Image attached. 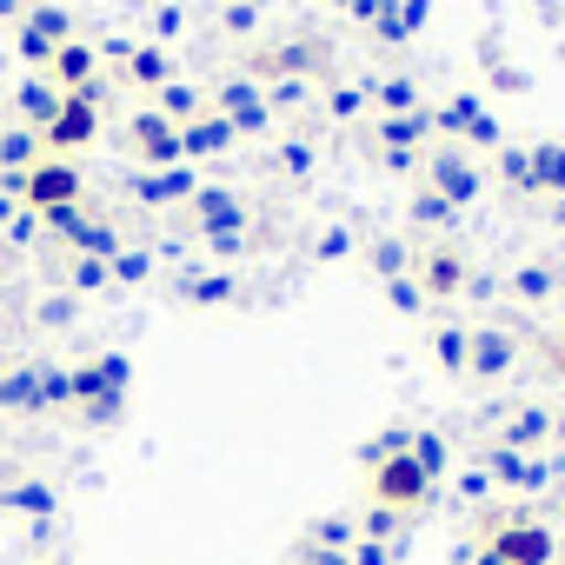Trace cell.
Listing matches in <instances>:
<instances>
[{
	"mask_svg": "<svg viewBox=\"0 0 565 565\" xmlns=\"http://www.w3.org/2000/svg\"><path fill=\"white\" fill-rule=\"evenodd\" d=\"M127 380H134V360H127V353H87V360L74 366V413H81L94 433H107V426L127 413Z\"/></svg>",
	"mask_w": 565,
	"mask_h": 565,
	"instance_id": "6da1fadb",
	"label": "cell"
},
{
	"mask_svg": "<svg viewBox=\"0 0 565 565\" xmlns=\"http://www.w3.org/2000/svg\"><path fill=\"white\" fill-rule=\"evenodd\" d=\"M366 499H373V512H419L426 499H433V479L413 466V452L399 446V452H366Z\"/></svg>",
	"mask_w": 565,
	"mask_h": 565,
	"instance_id": "7a4b0ae2",
	"label": "cell"
},
{
	"mask_svg": "<svg viewBox=\"0 0 565 565\" xmlns=\"http://www.w3.org/2000/svg\"><path fill=\"white\" fill-rule=\"evenodd\" d=\"M419 186L439 193L452 213H466V206H479V193H486V167H479L466 147H426V160H419Z\"/></svg>",
	"mask_w": 565,
	"mask_h": 565,
	"instance_id": "3957f363",
	"label": "cell"
},
{
	"mask_svg": "<svg viewBox=\"0 0 565 565\" xmlns=\"http://www.w3.org/2000/svg\"><path fill=\"white\" fill-rule=\"evenodd\" d=\"M486 552H492L499 565H558V539H552V525L532 519V512H499L492 532H486Z\"/></svg>",
	"mask_w": 565,
	"mask_h": 565,
	"instance_id": "277c9868",
	"label": "cell"
},
{
	"mask_svg": "<svg viewBox=\"0 0 565 565\" xmlns=\"http://www.w3.org/2000/svg\"><path fill=\"white\" fill-rule=\"evenodd\" d=\"M413 287L426 294V307H446V300H459V294L472 287V259H466L452 239H426V246L413 253Z\"/></svg>",
	"mask_w": 565,
	"mask_h": 565,
	"instance_id": "5b68a950",
	"label": "cell"
},
{
	"mask_svg": "<svg viewBox=\"0 0 565 565\" xmlns=\"http://www.w3.org/2000/svg\"><path fill=\"white\" fill-rule=\"evenodd\" d=\"M94 134H100V87L67 94L61 114L41 127V147H47V160H67V153H81V147H94Z\"/></svg>",
	"mask_w": 565,
	"mask_h": 565,
	"instance_id": "8992f818",
	"label": "cell"
},
{
	"mask_svg": "<svg viewBox=\"0 0 565 565\" xmlns=\"http://www.w3.org/2000/svg\"><path fill=\"white\" fill-rule=\"evenodd\" d=\"M28 213H61V206H87V180L74 160H41L34 173H21V193H14Z\"/></svg>",
	"mask_w": 565,
	"mask_h": 565,
	"instance_id": "52a82bcc",
	"label": "cell"
},
{
	"mask_svg": "<svg viewBox=\"0 0 565 565\" xmlns=\"http://www.w3.org/2000/svg\"><path fill=\"white\" fill-rule=\"evenodd\" d=\"M206 107H213L239 140H253V134H266V127H273L266 94H259V81H246V74H220V81H213V94H206Z\"/></svg>",
	"mask_w": 565,
	"mask_h": 565,
	"instance_id": "ba28073f",
	"label": "cell"
},
{
	"mask_svg": "<svg viewBox=\"0 0 565 565\" xmlns=\"http://www.w3.org/2000/svg\"><path fill=\"white\" fill-rule=\"evenodd\" d=\"M127 153L140 160V173H167V167H180L186 153H180V127L173 120H160L153 107H140L134 120H127Z\"/></svg>",
	"mask_w": 565,
	"mask_h": 565,
	"instance_id": "9c48e42d",
	"label": "cell"
},
{
	"mask_svg": "<svg viewBox=\"0 0 565 565\" xmlns=\"http://www.w3.org/2000/svg\"><path fill=\"white\" fill-rule=\"evenodd\" d=\"M519 366V333L499 320L466 327V380H505Z\"/></svg>",
	"mask_w": 565,
	"mask_h": 565,
	"instance_id": "30bf717a",
	"label": "cell"
},
{
	"mask_svg": "<svg viewBox=\"0 0 565 565\" xmlns=\"http://www.w3.org/2000/svg\"><path fill=\"white\" fill-rule=\"evenodd\" d=\"M479 479H499V486H512V492H545V486H552V459H545V452L486 446V452H479Z\"/></svg>",
	"mask_w": 565,
	"mask_h": 565,
	"instance_id": "8fae6325",
	"label": "cell"
},
{
	"mask_svg": "<svg viewBox=\"0 0 565 565\" xmlns=\"http://www.w3.org/2000/svg\"><path fill=\"white\" fill-rule=\"evenodd\" d=\"M41 81H47V87H54V94H87V87H94V81H100V47H94V41H81V34H74V41H67V47H54V61H47V67H41Z\"/></svg>",
	"mask_w": 565,
	"mask_h": 565,
	"instance_id": "7c38bea8",
	"label": "cell"
},
{
	"mask_svg": "<svg viewBox=\"0 0 565 565\" xmlns=\"http://www.w3.org/2000/svg\"><path fill=\"white\" fill-rule=\"evenodd\" d=\"M114 74H120L127 87H140L147 100H153L167 81H180V74H173V54H167L160 41H127V54H120V67H114Z\"/></svg>",
	"mask_w": 565,
	"mask_h": 565,
	"instance_id": "4fadbf2b",
	"label": "cell"
},
{
	"mask_svg": "<svg viewBox=\"0 0 565 565\" xmlns=\"http://www.w3.org/2000/svg\"><path fill=\"white\" fill-rule=\"evenodd\" d=\"M186 213H193L200 239H220V233H246V200H239L233 186H200Z\"/></svg>",
	"mask_w": 565,
	"mask_h": 565,
	"instance_id": "5bb4252c",
	"label": "cell"
},
{
	"mask_svg": "<svg viewBox=\"0 0 565 565\" xmlns=\"http://www.w3.org/2000/svg\"><path fill=\"white\" fill-rule=\"evenodd\" d=\"M200 186H206V180L180 160V167H167V173H140V180H134V200H140L147 213H160V206H193Z\"/></svg>",
	"mask_w": 565,
	"mask_h": 565,
	"instance_id": "9a60e30c",
	"label": "cell"
},
{
	"mask_svg": "<svg viewBox=\"0 0 565 565\" xmlns=\"http://www.w3.org/2000/svg\"><path fill=\"white\" fill-rule=\"evenodd\" d=\"M180 300L186 307H239L246 287H239V273H226V266H193V273H180Z\"/></svg>",
	"mask_w": 565,
	"mask_h": 565,
	"instance_id": "2e32d148",
	"label": "cell"
},
{
	"mask_svg": "<svg viewBox=\"0 0 565 565\" xmlns=\"http://www.w3.org/2000/svg\"><path fill=\"white\" fill-rule=\"evenodd\" d=\"M366 107H373V120H406L426 100H419V81L413 74H380V81H366Z\"/></svg>",
	"mask_w": 565,
	"mask_h": 565,
	"instance_id": "e0dca14e",
	"label": "cell"
},
{
	"mask_svg": "<svg viewBox=\"0 0 565 565\" xmlns=\"http://www.w3.org/2000/svg\"><path fill=\"white\" fill-rule=\"evenodd\" d=\"M552 439V406H512L505 419H499V439L492 446H505V452H539Z\"/></svg>",
	"mask_w": 565,
	"mask_h": 565,
	"instance_id": "ac0fdd59",
	"label": "cell"
},
{
	"mask_svg": "<svg viewBox=\"0 0 565 565\" xmlns=\"http://www.w3.org/2000/svg\"><path fill=\"white\" fill-rule=\"evenodd\" d=\"M525 193H539V200H565V140H539V147H525Z\"/></svg>",
	"mask_w": 565,
	"mask_h": 565,
	"instance_id": "d6986e66",
	"label": "cell"
},
{
	"mask_svg": "<svg viewBox=\"0 0 565 565\" xmlns=\"http://www.w3.org/2000/svg\"><path fill=\"white\" fill-rule=\"evenodd\" d=\"M233 140H239V134H233L213 107H206V114H193V120L180 127V153H186V167H193V160H220Z\"/></svg>",
	"mask_w": 565,
	"mask_h": 565,
	"instance_id": "ffe728a7",
	"label": "cell"
},
{
	"mask_svg": "<svg viewBox=\"0 0 565 565\" xmlns=\"http://www.w3.org/2000/svg\"><path fill=\"white\" fill-rule=\"evenodd\" d=\"M0 413H41V360L0 366Z\"/></svg>",
	"mask_w": 565,
	"mask_h": 565,
	"instance_id": "44dd1931",
	"label": "cell"
},
{
	"mask_svg": "<svg viewBox=\"0 0 565 565\" xmlns=\"http://www.w3.org/2000/svg\"><path fill=\"white\" fill-rule=\"evenodd\" d=\"M505 287H512V300L519 307H545V300H558V287H565V273L552 266V259H525L512 279H505Z\"/></svg>",
	"mask_w": 565,
	"mask_h": 565,
	"instance_id": "7402d4cb",
	"label": "cell"
},
{
	"mask_svg": "<svg viewBox=\"0 0 565 565\" xmlns=\"http://www.w3.org/2000/svg\"><path fill=\"white\" fill-rule=\"evenodd\" d=\"M413 253H419V246H413L406 233H373V239H366V266H373L380 287H386V279H406V273H413Z\"/></svg>",
	"mask_w": 565,
	"mask_h": 565,
	"instance_id": "603a6c76",
	"label": "cell"
},
{
	"mask_svg": "<svg viewBox=\"0 0 565 565\" xmlns=\"http://www.w3.org/2000/svg\"><path fill=\"white\" fill-rule=\"evenodd\" d=\"M47 160V147H41V134L34 127H0V167H8V180H21V173H34Z\"/></svg>",
	"mask_w": 565,
	"mask_h": 565,
	"instance_id": "cb8c5ba5",
	"label": "cell"
},
{
	"mask_svg": "<svg viewBox=\"0 0 565 565\" xmlns=\"http://www.w3.org/2000/svg\"><path fill=\"white\" fill-rule=\"evenodd\" d=\"M0 512L47 519V512H54V486H47V479H34V472H14L8 486H0Z\"/></svg>",
	"mask_w": 565,
	"mask_h": 565,
	"instance_id": "d4e9b609",
	"label": "cell"
},
{
	"mask_svg": "<svg viewBox=\"0 0 565 565\" xmlns=\"http://www.w3.org/2000/svg\"><path fill=\"white\" fill-rule=\"evenodd\" d=\"M61 100H67V94H54L41 74H28V81L14 87V114H21V127H34V134H41V127L61 114Z\"/></svg>",
	"mask_w": 565,
	"mask_h": 565,
	"instance_id": "484cf974",
	"label": "cell"
},
{
	"mask_svg": "<svg viewBox=\"0 0 565 565\" xmlns=\"http://www.w3.org/2000/svg\"><path fill=\"white\" fill-rule=\"evenodd\" d=\"M21 28H28L34 41H47V47H67V41H74V14L61 8V0H34V8L21 14Z\"/></svg>",
	"mask_w": 565,
	"mask_h": 565,
	"instance_id": "4316f807",
	"label": "cell"
},
{
	"mask_svg": "<svg viewBox=\"0 0 565 565\" xmlns=\"http://www.w3.org/2000/svg\"><path fill=\"white\" fill-rule=\"evenodd\" d=\"M147 107H153L160 120H173V127H186L193 114H206V94H200L193 81H167V87H160V94H153Z\"/></svg>",
	"mask_w": 565,
	"mask_h": 565,
	"instance_id": "83f0119b",
	"label": "cell"
},
{
	"mask_svg": "<svg viewBox=\"0 0 565 565\" xmlns=\"http://www.w3.org/2000/svg\"><path fill=\"white\" fill-rule=\"evenodd\" d=\"M320 107H327V120H333V127H353V120H366V114H373L360 81H327V87H320Z\"/></svg>",
	"mask_w": 565,
	"mask_h": 565,
	"instance_id": "f1b7e54d",
	"label": "cell"
},
{
	"mask_svg": "<svg viewBox=\"0 0 565 565\" xmlns=\"http://www.w3.org/2000/svg\"><path fill=\"white\" fill-rule=\"evenodd\" d=\"M61 287H67V300L114 294V273H107V259H67V266H61Z\"/></svg>",
	"mask_w": 565,
	"mask_h": 565,
	"instance_id": "f546056e",
	"label": "cell"
},
{
	"mask_svg": "<svg viewBox=\"0 0 565 565\" xmlns=\"http://www.w3.org/2000/svg\"><path fill=\"white\" fill-rule=\"evenodd\" d=\"M406 452H413V466H419L433 486H439V479H446V466H452V446H446V433H433V426H426V433H413V439H406Z\"/></svg>",
	"mask_w": 565,
	"mask_h": 565,
	"instance_id": "4dcf8cb0",
	"label": "cell"
},
{
	"mask_svg": "<svg viewBox=\"0 0 565 565\" xmlns=\"http://www.w3.org/2000/svg\"><path fill=\"white\" fill-rule=\"evenodd\" d=\"M259 94H266V114H273V120H287V114H300L320 87H313V81H266Z\"/></svg>",
	"mask_w": 565,
	"mask_h": 565,
	"instance_id": "1f68e13d",
	"label": "cell"
},
{
	"mask_svg": "<svg viewBox=\"0 0 565 565\" xmlns=\"http://www.w3.org/2000/svg\"><path fill=\"white\" fill-rule=\"evenodd\" d=\"M406 213H413V226H419V233H433V239H439V233H446V226L459 220V213H452V206H446L439 193H426V186H413V200H406Z\"/></svg>",
	"mask_w": 565,
	"mask_h": 565,
	"instance_id": "d6a6232c",
	"label": "cell"
},
{
	"mask_svg": "<svg viewBox=\"0 0 565 565\" xmlns=\"http://www.w3.org/2000/svg\"><path fill=\"white\" fill-rule=\"evenodd\" d=\"M47 406H54V413H61V406L74 413V366L41 360V413H47Z\"/></svg>",
	"mask_w": 565,
	"mask_h": 565,
	"instance_id": "836d02e7",
	"label": "cell"
},
{
	"mask_svg": "<svg viewBox=\"0 0 565 565\" xmlns=\"http://www.w3.org/2000/svg\"><path fill=\"white\" fill-rule=\"evenodd\" d=\"M107 273H114V287H140V279H153V253L147 246H120L107 259Z\"/></svg>",
	"mask_w": 565,
	"mask_h": 565,
	"instance_id": "e575fe53",
	"label": "cell"
},
{
	"mask_svg": "<svg viewBox=\"0 0 565 565\" xmlns=\"http://www.w3.org/2000/svg\"><path fill=\"white\" fill-rule=\"evenodd\" d=\"M433 353H439V366L452 373V380H466V327H433Z\"/></svg>",
	"mask_w": 565,
	"mask_h": 565,
	"instance_id": "d590c367",
	"label": "cell"
},
{
	"mask_svg": "<svg viewBox=\"0 0 565 565\" xmlns=\"http://www.w3.org/2000/svg\"><path fill=\"white\" fill-rule=\"evenodd\" d=\"M273 167H279V180H307V173H313V140H287V147H273Z\"/></svg>",
	"mask_w": 565,
	"mask_h": 565,
	"instance_id": "8d00e7d4",
	"label": "cell"
},
{
	"mask_svg": "<svg viewBox=\"0 0 565 565\" xmlns=\"http://www.w3.org/2000/svg\"><path fill=\"white\" fill-rule=\"evenodd\" d=\"M492 173L512 180V186L525 193V147H499V153H492Z\"/></svg>",
	"mask_w": 565,
	"mask_h": 565,
	"instance_id": "74e56055",
	"label": "cell"
},
{
	"mask_svg": "<svg viewBox=\"0 0 565 565\" xmlns=\"http://www.w3.org/2000/svg\"><path fill=\"white\" fill-rule=\"evenodd\" d=\"M386 300H393L399 313H426V294L413 287V273H406V279H386Z\"/></svg>",
	"mask_w": 565,
	"mask_h": 565,
	"instance_id": "f35d334b",
	"label": "cell"
},
{
	"mask_svg": "<svg viewBox=\"0 0 565 565\" xmlns=\"http://www.w3.org/2000/svg\"><path fill=\"white\" fill-rule=\"evenodd\" d=\"M347 253H353V233H347V226H327V233L313 239V259H347Z\"/></svg>",
	"mask_w": 565,
	"mask_h": 565,
	"instance_id": "ab89813d",
	"label": "cell"
},
{
	"mask_svg": "<svg viewBox=\"0 0 565 565\" xmlns=\"http://www.w3.org/2000/svg\"><path fill=\"white\" fill-rule=\"evenodd\" d=\"M220 28H226V34H253V28H259V8H253V0H233V8L220 14Z\"/></svg>",
	"mask_w": 565,
	"mask_h": 565,
	"instance_id": "60d3db41",
	"label": "cell"
},
{
	"mask_svg": "<svg viewBox=\"0 0 565 565\" xmlns=\"http://www.w3.org/2000/svg\"><path fill=\"white\" fill-rule=\"evenodd\" d=\"M327 8H333V14H347V21H360V28H373L386 0H327Z\"/></svg>",
	"mask_w": 565,
	"mask_h": 565,
	"instance_id": "b9f144b4",
	"label": "cell"
},
{
	"mask_svg": "<svg viewBox=\"0 0 565 565\" xmlns=\"http://www.w3.org/2000/svg\"><path fill=\"white\" fill-rule=\"evenodd\" d=\"M67 320H74V300H67V294L41 300V327H67Z\"/></svg>",
	"mask_w": 565,
	"mask_h": 565,
	"instance_id": "7bdbcfd3",
	"label": "cell"
},
{
	"mask_svg": "<svg viewBox=\"0 0 565 565\" xmlns=\"http://www.w3.org/2000/svg\"><path fill=\"white\" fill-rule=\"evenodd\" d=\"M393 8H399L406 34H419V28H426V14H433V0H393Z\"/></svg>",
	"mask_w": 565,
	"mask_h": 565,
	"instance_id": "ee69618b",
	"label": "cell"
},
{
	"mask_svg": "<svg viewBox=\"0 0 565 565\" xmlns=\"http://www.w3.org/2000/svg\"><path fill=\"white\" fill-rule=\"evenodd\" d=\"M246 239H253V233H220V239H206V246H213V259H239Z\"/></svg>",
	"mask_w": 565,
	"mask_h": 565,
	"instance_id": "f6af8a7d",
	"label": "cell"
},
{
	"mask_svg": "<svg viewBox=\"0 0 565 565\" xmlns=\"http://www.w3.org/2000/svg\"><path fill=\"white\" fill-rule=\"evenodd\" d=\"M173 34H180V8H160V14H153V41H160V47H167V41H173Z\"/></svg>",
	"mask_w": 565,
	"mask_h": 565,
	"instance_id": "bcb514c9",
	"label": "cell"
},
{
	"mask_svg": "<svg viewBox=\"0 0 565 565\" xmlns=\"http://www.w3.org/2000/svg\"><path fill=\"white\" fill-rule=\"evenodd\" d=\"M300 565H353L347 552H320V545H300Z\"/></svg>",
	"mask_w": 565,
	"mask_h": 565,
	"instance_id": "7dc6e473",
	"label": "cell"
},
{
	"mask_svg": "<svg viewBox=\"0 0 565 565\" xmlns=\"http://www.w3.org/2000/svg\"><path fill=\"white\" fill-rule=\"evenodd\" d=\"M14 213H21V200H14V186H8V193H0V233L14 226Z\"/></svg>",
	"mask_w": 565,
	"mask_h": 565,
	"instance_id": "c3c4849f",
	"label": "cell"
},
{
	"mask_svg": "<svg viewBox=\"0 0 565 565\" xmlns=\"http://www.w3.org/2000/svg\"><path fill=\"white\" fill-rule=\"evenodd\" d=\"M545 360H552V373L565 380V340H545Z\"/></svg>",
	"mask_w": 565,
	"mask_h": 565,
	"instance_id": "681fc988",
	"label": "cell"
},
{
	"mask_svg": "<svg viewBox=\"0 0 565 565\" xmlns=\"http://www.w3.org/2000/svg\"><path fill=\"white\" fill-rule=\"evenodd\" d=\"M28 8H21V0H0V21H21Z\"/></svg>",
	"mask_w": 565,
	"mask_h": 565,
	"instance_id": "f907efd6",
	"label": "cell"
},
{
	"mask_svg": "<svg viewBox=\"0 0 565 565\" xmlns=\"http://www.w3.org/2000/svg\"><path fill=\"white\" fill-rule=\"evenodd\" d=\"M552 433H558V439H565V406H552Z\"/></svg>",
	"mask_w": 565,
	"mask_h": 565,
	"instance_id": "816d5d0a",
	"label": "cell"
},
{
	"mask_svg": "<svg viewBox=\"0 0 565 565\" xmlns=\"http://www.w3.org/2000/svg\"><path fill=\"white\" fill-rule=\"evenodd\" d=\"M0 273H8V246H0Z\"/></svg>",
	"mask_w": 565,
	"mask_h": 565,
	"instance_id": "f5cc1de1",
	"label": "cell"
},
{
	"mask_svg": "<svg viewBox=\"0 0 565 565\" xmlns=\"http://www.w3.org/2000/svg\"><path fill=\"white\" fill-rule=\"evenodd\" d=\"M54 565H67V558H54Z\"/></svg>",
	"mask_w": 565,
	"mask_h": 565,
	"instance_id": "db71d44e",
	"label": "cell"
}]
</instances>
